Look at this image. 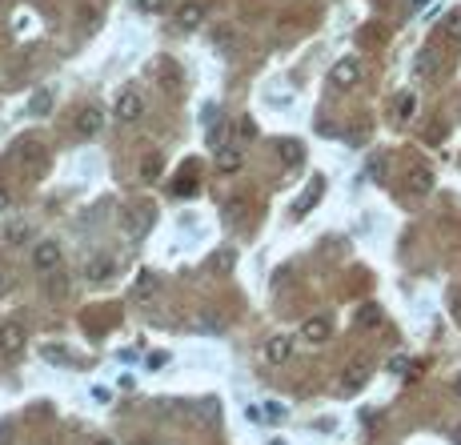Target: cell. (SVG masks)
Listing matches in <instances>:
<instances>
[{"instance_id": "obj_43", "label": "cell", "mask_w": 461, "mask_h": 445, "mask_svg": "<svg viewBox=\"0 0 461 445\" xmlns=\"http://www.w3.org/2000/svg\"><path fill=\"white\" fill-rule=\"evenodd\" d=\"M269 445H285V442H269Z\"/></svg>"}, {"instance_id": "obj_13", "label": "cell", "mask_w": 461, "mask_h": 445, "mask_svg": "<svg viewBox=\"0 0 461 445\" xmlns=\"http://www.w3.org/2000/svg\"><path fill=\"white\" fill-rule=\"evenodd\" d=\"M201 20H205V4L189 0V4L176 13V29H181V32H192V29H201Z\"/></svg>"}, {"instance_id": "obj_17", "label": "cell", "mask_w": 461, "mask_h": 445, "mask_svg": "<svg viewBox=\"0 0 461 445\" xmlns=\"http://www.w3.org/2000/svg\"><path fill=\"white\" fill-rule=\"evenodd\" d=\"M329 333H333V329H329V321H325V317L305 321V329H301V337L309 341V345H321V341H329Z\"/></svg>"}, {"instance_id": "obj_18", "label": "cell", "mask_w": 461, "mask_h": 445, "mask_svg": "<svg viewBox=\"0 0 461 445\" xmlns=\"http://www.w3.org/2000/svg\"><path fill=\"white\" fill-rule=\"evenodd\" d=\"M353 325H361V329H373V325H381V305L365 301L357 313H353Z\"/></svg>"}, {"instance_id": "obj_14", "label": "cell", "mask_w": 461, "mask_h": 445, "mask_svg": "<svg viewBox=\"0 0 461 445\" xmlns=\"http://www.w3.org/2000/svg\"><path fill=\"white\" fill-rule=\"evenodd\" d=\"M277 157H281V165H289V169H297L305 160V144L293 141V137H285V141H277Z\"/></svg>"}, {"instance_id": "obj_16", "label": "cell", "mask_w": 461, "mask_h": 445, "mask_svg": "<svg viewBox=\"0 0 461 445\" xmlns=\"http://www.w3.org/2000/svg\"><path fill=\"white\" fill-rule=\"evenodd\" d=\"M417 116V96L414 93H398L393 96V121L405 125V121H414Z\"/></svg>"}, {"instance_id": "obj_24", "label": "cell", "mask_w": 461, "mask_h": 445, "mask_svg": "<svg viewBox=\"0 0 461 445\" xmlns=\"http://www.w3.org/2000/svg\"><path fill=\"white\" fill-rule=\"evenodd\" d=\"M441 29H446L449 40H458V45H461V8H453V13L446 16V24H441Z\"/></svg>"}, {"instance_id": "obj_44", "label": "cell", "mask_w": 461, "mask_h": 445, "mask_svg": "<svg viewBox=\"0 0 461 445\" xmlns=\"http://www.w3.org/2000/svg\"><path fill=\"white\" fill-rule=\"evenodd\" d=\"M96 445H109V442H96Z\"/></svg>"}, {"instance_id": "obj_19", "label": "cell", "mask_w": 461, "mask_h": 445, "mask_svg": "<svg viewBox=\"0 0 461 445\" xmlns=\"http://www.w3.org/2000/svg\"><path fill=\"white\" fill-rule=\"evenodd\" d=\"M217 169H221V173H237L241 169V149H233V144L217 149Z\"/></svg>"}, {"instance_id": "obj_38", "label": "cell", "mask_w": 461, "mask_h": 445, "mask_svg": "<svg viewBox=\"0 0 461 445\" xmlns=\"http://www.w3.org/2000/svg\"><path fill=\"white\" fill-rule=\"evenodd\" d=\"M449 301H453V313H458V317H461V293H453Z\"/></svg>"}, {"instance_id": "obj_6", "label": "cell", "mask_w": 461, "mask_h": 445, "mask_svg": "<svg viewBox=\"0 0 461 445\" xmlns=\"http://www.w3.org/2000/svg\"><path fill=\"white\" fill-rule=\"evenodd\" d=\"M73 128H77L80 137H96V133H105V109H100V105H84V109L77 112Z\"/></svg>"}, {"instance_id": "obj_39", "label": "cell", "mask_w": 461, "mask_h": 445, "mask_svg": "<svg viewBox=\"0 0 461 445\" xmlns=\"http://www.w3.org/2000/svg\"><path fill=\"white\" fill-rule=\"evenodd\" d=\"M449 437H453V445H461V425H453V433H449Z\"/></svg>"}, {"instance_id": "obj_8", "label": "cell", "mask_w": 461, "mask_h": 445, "mask_svg": "<svg viewBox=\"0 0 461 445\" xmlns=\"http://www.w3.org/2000/svg\"><path fill=\"white\" fill-rule=\"evenodd\" d=\"M0 353L4 357H16V353H24V325H0Z\"/></svg>"}, {"instance_id": "obj_30", "label": "cell", "mask_w": 461, "mask_h": 445, "mask_svg": "<svg viewBox=\"0 0 461 445\" xmlns=\"http://www.w3.org/2000/svg\"><path fill=\"white\" fill-rule=\"evenodd\" d=\"M192 189H197V176H181V181L173 185V193H176V197H189Z\"/></svg>"}, {"instance_id": "obj_26", "label": "cell", "mask_w": 461, "mask_h": 445, "mask_svg": "<svg viewBox=\"0 0 461 445\" xmlns=\"http://www.w3.org/2000/svg\"><path fill=\"white\" fill-rule=\"evenodd\" d=\"M29 109H32V116H45V112L52 109V96H48L45 89H40V93L32 96V105H29Z\"/></svg>"}, {"instance_id": "obj_15", "label": "cell", "mask_w": 461, "mask_h": 445, "mask_svg": "<svg viewBox=\"0 0 461 445\" xmlns=\"http://www.w3.org/2000/svg\"><path fill=\"white\" fill-rule=\"evenodd\" d=\"M365 382H369V365L365 361H357V365L345 369V377H341V393H357Z\"/></svg>"}, {"instance_id": "obj_9", "label": "cell", "mask_w": 461, "mask_h": 445, "mask_svg": "<svg viewBox=\"0 0 461 445\" xmlns=\"http://www.w3.org/2000/svg\"><path fill=\"white\" fill-rule=\"evenodd\" d=\"M192 417H197V425H217V421H221V401L217 398L192 401Z\"/></svg>"}, {"instance_id": "obj_1", "label": "cell", "mask_w": 461, "mask_h": 445, "mask_svg": "<svg viewBox=\"0 0 461 445\" xmlns=\"http://www.w3.org/2000/svg\"><path fill=\"white\" fill-rule=\"evenodd\" d=\"M149 77L157 84V93H165L169 100H176V96L185 93V68L173 56H157V61L149 64Z\"/></svg>"}, {"instance_id": "obj_4", "label": "cell", "mask_w": 461, "mask_h": 445, "mask_svg": "<svg viewBox=\"0 0 461 445\" xmlns=\"http://www.w3.org/2000/svg\"><path fill=\"white\" fill-rule=\"evenodd\" d=\"M361 77H365V68H361L357 56H341V61L329 68V84H333V89H353Z\"/></svg>"}, {"instance_id": "obj_7", "label": "cell", "mask_w": 461, "mask_h": 445, "mask_svg": "<svg viewBox=\"0 0 461 445\" xmlns=\"http://www.w3.org/2000/svg\"><path fill=\"white\" fill-rule=\"evenodd\" d=\"M112 273H116V261H112L109 253H100V257H93V261L84 265V281H89V285H105Z\"/></svg>"}, {"instance_id": "obj_10", "label": "cell", "mask_w": 461, "mask_h": 445, "mask_svg": "<svg viewBox=\"0 0 461 445\" xmlns=\"http://www.w3.org/2000/svg\"><path fill=\"white\" fill-rule=\"evenodd\" d=\"M405 189L414 193V197H425V193H433V173L425 169V165H414V169H409V176H405Z\"/></svg>"}, {"instance_id": "obj_5", "label": "cell", "mask_w": 461, "mask_h": 445, "mask_svg": "<svg viewBox=\"0 0 461 445\" xmlns=\"http://www.w3.org/2000/svg\"><path fill=\"white\" fill-rule=\"evenodd\" d=\"M153 221H157V209L153 205H128L125 209V229L133 241H141L149 229H153Z\"/></svg>"}, {"instance_id": "obj_34", "label": "cell", "mask_w": 461, "mask_h": 445, "mask_svg": "<svg viewBox=\"0 0 461 445\" xmlns=\"http://www.w3.org/2000/svg\"><path fill=\"white\" fill-rule=\"evenodd\" d=\"M265 417H269V421H281V417H285V405L269 401V405H265Z\"/></svg>"}, {"instance_id": "obj_23", "label": "cell", "mask_w": 461, "mask_h": 445, "mask_svg": "<svg viewBox=\"0 0 461 445\" xmlns=\"http://www.w3.org/2000/svg\"><path fill=\"white\" fill-rule=\"evenodd\" d=\"M209 149H213V153H217V149H225V144H229V125H221V121H217V125L209 128Z\"/></svg>"}, {"instance_id": "obj_35", "label": "cell", "mask_w": 461, "mask_h": 445, "mask_svg": "<svg viewBox=\"0 0 461 445\" xmlns=\"http://www.w3.org/2000/svg\"><path fill=\"white\" fill-rule=\"evenodd\" d=\"M0 445H13V421H0Z\"/></svg>"}, {"instance_id": "obj_42", "label": "cell", "mask_w": 461, "mask_h": 445, "mask_svg": "<svg viewBox=\"0 0 461 445\" xmlns=\"http://www.w3.org/2000/svg\"><path fill=\"white\" fill-rule=\"evenodd\" d=\"M4 281H8V277H4V269H0V293H4Z\"/></svg>"}, {"instance_id": "obj_25", "label": "cell", "mask_w": 461, "mask_h": 445, "mask_svg": "<svg viewBox=\"0 0 461 445\" xmlns=\"http://www.w3.org/2000/svg\"><path fill=\"white\" fill-rule=\"evenodd\" d=\"M433 64H437V56H433L430 48H425V52H421V56H417L414 73H417V77H433Z\"/></svg>"}, {"instance_id": "obj_37", "label": "cell", "mask_w": 461, "mask_h": 445, "mask_svg": "<svg viewBox=\"0 0 461 445\" xmlns=\"http://www.w3.org/2000/svg\"><path fill=\"white\" fill-rule=\"evenodd\" d=\"M8 205H13V193H8V189H4V185H0V213H4V209H8Z\"/></svg>"}, {"instance_id": "obj_41", "label": "cell", "mask_w": 461, "mask_h": 445, "mask_svg": "<svg viewBox=\"0 0 461 445\" xmlns=\"http://www.w3.org/2000/svg\"><path fill=\"white\" fill-rule=\"evenodd\" d=\"M425 4H430V0H414V8H425Z\"/></svg>"}, {"instance_id": "obj_27", "label": "cell", "mask_w": 461, "mask_h": 445, "mask_svg": "<svg viewBox=\"0 0 461 445\" xmlns=\"http://www.w3.org/2000/svg\"><path fill=\"white\" fill-rule=\"evenodd\" d=\"M165 365H169V353H165V349H157V353H149V357H144V369H149V373H160Z\"/></svg>"}, {"instance_id": "obj_31", "label": "cell", "mask_w": 461, "mask_h": 445, "mask_svg": "<svg viewBox=\"0 0 461 445\" xmlns=\"http://www.w3.org/2000/svg\"><path fill=\"white\" fill-rule=\"evenodd\" d=\"M253 133H257V125L249 121V116H241V121H237V137H241V141H249Z\"/></svg>"}, {"instance_id": "obj_33", "label": "cell", "mask_w": 461, "mask_h": 445, "mask_svg": "<svg viewBox=\"0 0 461 445\" xmlns=\"http://www.w3.org/2000/svg\"><path fill=\"white\" fill-rule=\"evenodd\" d=\"M137 4H141V13H165L169 0H137Z\"/></svg>"}, {"instance_id": "obj_32", "label": "cell", "mask_w": 461, "mask_h": 445, "mask_svg": "<svg viewBox=\"0 0 461 445\" xmlns=\"http://www.w3.org/2000/svg\"><path fill=\"white\" fill-rule=\"evenodd\" d=\"M261 417H265V409H261V405H245V421H253V425H265Z\"/></svg>"}, {"instance_id": "obj_22", "label": "cell", "mask_w": 461, "mask_h": 445, "mask_svg": "<svg viewBox=\"0 0 461 445\" xmlns=\"http://www.w3.org/2000/svg\"><path fill=\"white\" fill-rule=\"evenodd\" d=\"M20 157L29 160V165H36V169H40V165H45V157H48V153H45V144H36V141H24V144H20Z\"/></svg>"}, {"instance_id": "obj_2", "label": "cell", "mask_w": 461, "mask_h": 445, "mask_svg": "<svg viewBox=\"0 0 461 445\" xmlns=\"http://www.w3.org/2000/svg\"><path fill=\"white\" fill-rule=\"evenodd\" d=\"M112 116L121 121V125H137L144 116V96L137 89H125V93L116 96V105H112Z\"/></svg>"}, {"instance_id": "obj_11", "label": "cell", "mask_w": 461, "mask_h": 445, "mask_svg": "<svg viewBox=\"0 0 461 445\" xmlns=\"http://www.w3.org/2000/svg\"><path fill=\"white\" fill-rule=\"evenodd\" d=\"M289 357H293V341L289 337H269L265 341V361L269 365H285Z\"/></svg>"}, {"instance_id": "obj_21", "label": "cell", "mask_w": 461, "mask_h": 445, "mask_svg": "<svg viewBox=\"0 0 461 445\" xmlns=\"http://www.w3.org/2000/svg\"><path fill=\"white\" fill-rule=\"evenodd\" d=\"M4 241H8V245H24V241H32V229L24 221H13L4 229Z\"/></svg>"}, {"instance_id": "obj_12", "label": "cell", "mask_w": 461, "mask_h": 445, "mask_svg": "<svg viewBox=\"0 0 461 445\" xmlns=\"http://www.w3.org/2000/svg\"><path fill=\"white\" fill-rule=\"evenodd\" d=\"M321 193H325V181H321V176H313V181L305 185L301 201L293 205V217H305V213H309V209H313V205H317V201H321Z\"/></svg>"}, {"instance_id": "obj_36", "label": "cell", "mask_w": 461, "mask_h": 445, "mask_svg": "<svg viewBox=\"0 0 461 445\" xmlns=\"http://www.w3.org/2000/svg\"><path fill=\"white\" fill-rule=\"evenodd\" d=\"M241 213H245V201H233V205L225 209V217H229V221H237Z\"/></svg>"}, {"instance_id": "obj_3", "label": "cell", "mask_w": 461, "mask_h": 445, "mask_svg": "<svg viewBox=\"0 0 461 445\" xmlns=\"http://www.w3.org/2000/svg\"><path fill=\"white\" fill-rule=\"evenodd\" d=\"M32 269L40 273V277L61 269V245H56V241H36V245H32Z\"/></svg>"}, {"instance_id": "obj_20", "label": "cell", "mask_w": 461, "mask_h": 445, "mask_svg": "<svg viewBox=\"0 0 461 445\" xmlns=\"http://www.w3.org/2000/svg\"><path fill=\"white\" fill-rule=\"evenodd\" d=\"M45 289H48V297H68V277H64L61 269L48 273V277H45Z\"/></svg>"}, {"instance_id": "obj_28", "label": "cell", "mask_w": 461, "mask_h": 445, "mask_svg": "<svg viewBox=\"0 0 461 445\" xmlns=\"http://www.w3.org/2000/svg\"><path fill=\"white\" fill-rule=\"evenodd\" d=\"M160 176V160L157 157H144L141 160V181H157Z\"/></svg>"}, {"instance_id": "obj_29", "label": "cell", "mask_w": 461, "mask_h": 445, "mask_svg": "<svg viewBox=\"0 0 461 445\" xmlns=\"http://www.w3.org/2000/svg\"><path fill=\"white\" fill-rule=\"evenodd\" d=\"M213 269H221V273L233 269V249H221V253L213 257Z\"/></svg>"}, {"instance_id": "obj_40", "label": "cell", "mask_w": 461, "mask_h": 445, "mask_svg": "<svg viewBox=\"0 0 461 445\" xmlns=\"http://www.w3.org/2000/svg\"><path fill=\"white\" fill-rule=\"evenodd\" d=\"M453 393H458V398H461V373H458V377H453Z\"/></svg>"}]
</instances>
